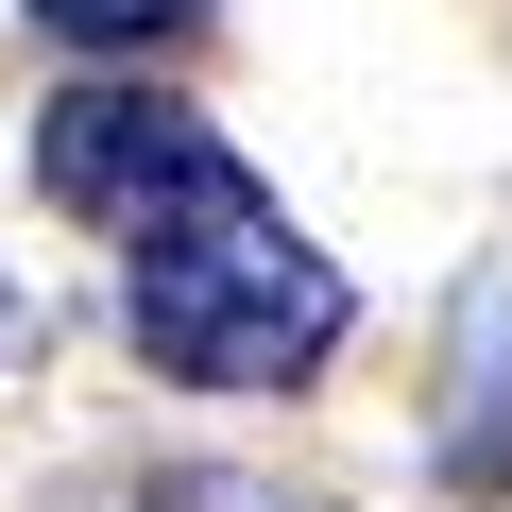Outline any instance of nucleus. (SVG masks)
<instances>
[{
  "mask_svg": "<svg viewBox=\"0 0 512 512\" xmlns=\"http://www.w3.org/2000/svg\"><path fill=\"white\" fill-rule=\"evenodd\" d=\"M35 188L120 239V342L171 393H308L359 342V274L154 69H69L35 103Z\"/></svg>",
  "mask_w": 512,
  "mask_h": 512,
  "instance_id": "obj_1",
  "label": "nucleus"
},
{
  "mask_svg": "<svg viewBox=\"0 0 512 512\" xmlns=\"http://www.w3.org/2000/svg\"><path fill=\"white\" fill-rule=\"evenodd\" d=\"M18 18H35L52 52H103V69H137V52H188L222 0H18Z\"/></svg>",
  "mask_w": 512,
  "mask_h": 512,
  "instance_id": "obj_2",
  "label": "nucleus"
},
{
  "mask_svg": "<svg viewBox=\"0 0 512 512\" xmlns=\"http://www.w3.org/2000/svg\"><path fill=\"white\" fill-rule=\"evenodd\" d=\"M444 495L512 512V342H495V359H478V393L444 410Z\"/></svg>",
  "mask_w": 512,
  "mask_h": 512,
  "instance_id": "obj_3",
  "label": "nucleus"
},
{
  "mask_svg": "<svg viewBox=\"0 0 512 512\" xmlns=\"http://www.w3.org/2000/svg\"><path fill=\"white\" fill-rule=\"evenodd\" d=\"M154 512H325V495H274V478H222V461H188V478H154Z\"/></svg>",
  "mask_w": 512,
  "mask_h": 512,
  "instance_id": "obj_4",
  "label": "nucleus"
}]
</instances>
